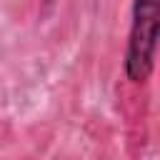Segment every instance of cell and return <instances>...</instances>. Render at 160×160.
<instances>
[{"label":"cell","instance_id":"6da1fadb","mask_svg":"<svg viewBox=\"0 0 160 160\" xmlns=\"http://www.w3.org/2000/svg\"><path fill=\"white\" fill-rule=\"evenodd\" d=\"M160 45V0H132L130 32L125 48V75L130 82H145L155 68Z\"/></svg>","mask_w":160,"mask_h":160}]
</instances>
